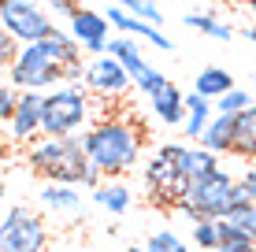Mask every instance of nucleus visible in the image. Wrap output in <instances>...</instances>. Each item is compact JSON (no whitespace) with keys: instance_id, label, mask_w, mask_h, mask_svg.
Returning <instances> with one entry per match:
<instances>
[{"instance_id":"nucleus-34","label":"nucleus","mask_w":256,"mask_h":252,"mask_svg":"<svg viewBox=\"0 0 256 252\" xmlns=\"http://www.w3.org/2000/svg\"><path fill=\"white\" fill-rule=\"evenodd\" d=\"M4 193H8V182H4V178H0V201H4Z\"/></svg>"},{"instance_id":"nucleus-32","label":"nucleus","mask_w":256,"mask_h":252,"mask_svg":"<svg viewBox=\"0 0 256 252\" xmlns=\"http://www.w3.org/2000/svg\"><path fill=\"white\" fill-rule=\"evenodd\" d=\"M8 145H12V134H8V126L0 123V160L8 156Z\"/></svg>"},{"instance_id":"nucleus-31","label":"nucleus","mask_w":256,"mask_h":252,"mask_svg":"<svg viewBox=\"0 0 256 252\" xmlns=\"http://www.w3.org/2000/svg\"><path fill=\"white\" fill-rule=\"evenodd\" d=\"M242 189H245V201L256 204V167H249V171L242 175Z\"/></svg>"},{"instance_id":"nucleus-20","label":"nucleus","mask_w":256,"mask_h":252,"mask_svg":"<svg viewBox=\"0 0 256 252\" xmlns=\"http://www.w3.org/2000/svg\"><path fill=\"white\" fill-rule=\"evenodd\" d=\"M108 56H116L122 67L130 71V78H138L145 67H152L145 56H141V48H138V41L134 37H126V33H119V37H112L108 41Z\"/></svg>"},{"instance_id":"nucleus-11","label":"nucleus","mask_w":256,"mask_h":252,"mask_svg":"<svg viewBox=\"0 0 256 252\" xmlns=\"http://www.w3.org/2000/svg\"><path fill=\"white\" fill-rule=\"evenodd\" d=\"M41 111H45V93H22L19 108H15L12 123H8V134H12V145H26L30 149L41 137Z\"/></svg>"},{"instance_id":"nucleus-1","label":"nucleus","mask_w":256,"mask_h":252,"mask_svg":"<svg viewBox=\"0 0 256 252\" xmlns=\"http://www.w3.org/2000/svg\"><path fill=\"white\" fill-rule=\"evenodd\" d=\"M70 63H82V45L67 30H56L38 45H22L19 59L8 71V82L19 93H45L64 85V67Z\"/></svg>"},{"instance_id":"nucleus-10","label":"nucleus","mask_w":256,"mask_h":252,"mask_svg":"<svg viewBox=\"0 0 256 252\" xmlns=\"http://www.w3.org/2000/svg\"><path fill=\"white\" fill-rule=\"evenodd\" d=\"M67 33L82 45V52L90 56H104L112 41V22L104 11H93V7H78L74 15L67 19Z\"/></svg>"},{"instance_id":"nucleus-14","label":"nucleus","mask_w":256,"mask_h":252,"mask_svg":"<svg viewBox=\"0 0 256 252\" xmlns=\"http://www.w3.org/2000/svg\"><path fill=\"white\" fill-rule=\"evenodd\" d=\"M171 152H174V163H178V171H182V178H197V175H208V171H216L219 167V156L216 152H208L204 145H178V141H171Z\"/></svg>"},{"instance_id":"nucleus-17","label":"nucleus","mask_w":256,"mask_h":252,"mask_svg":"<svg viewBox=\"0 0 256 252\" xmlns=\"http://www.w3.org/2000/svg\"><path fill=\"white\" fill-rule=\"evenodd\" d=\"M212 119H216V100L200 97V93H186V123H182V134L190 141H200Z\"/></svg>"},{"instance_id":"nucleus-21","label":"nucleus","mask_w":256,"mask_h":252,"mask_svg":"<svg viewBox=\"0 0 256 252\" xmlns=\"http://www.w3.org/2000/svg\"><path fill=\"white\" fill-rule=\"evenodd\" d=\"M234 156H242V160H256V104H252L249 111H242V115H238Z\"/></svg>"},{"instance_id":"nucleus-2","label":"nucleus","mask_w":256,"mask_h":252,"mask_svg":"<svg viewBox=\"0 0 256 252\" xmlns=\"http://www.w3.org/2000/svg\"><path fill=\"white\" fill-rule=\"evenodd\" d=\"M141 145L145 134L119 115H104L82 134V149L90 156L93 171H100V178H122L141 163Z\"/></svg>"},{"instance_id":"nucleus-37","label":"nucleus","mask_w":256,"mask_h":252,"mask_svg":"<svg viewBox=\"0 0 256 252\" xmlns=\"http://www.w3.org/2000/svg\"><path fill=\"white\" fill-rule=\"evenodd\" d=\"M116 4H119V0H116Z\"/></svg>"},{"instance_id":"nucleus-13","label":"nucleus","mask_w":256,"mask_h":252,"mask_svg":"<svg viewBox=\"0 0 256 252\" xmlns=\"http://www.w3.org/2000/svg\"><path fill=\"white\" fill-rule=\"evenodd\" d=\"M108 22L116 26V30H122L130 37H141V41H148V45H156L160 52H174V45H171V37L167 33H160V26H152V22H145V19H138V15H130L126 7H116V4H108Z\"/></svg>"},{"instance_id":"nucleus-18","label":"nucleus","mask_w":256,"mask_h":252,"mask_svg":"<svg viewBox=\"0 0 256 252\" xmlns=\"http://www.w3.org/2000/svg\"><path fill=\"white\" fill-rule=\"evenodd\" d=\"M93 204L100 208V212H108V215H116V219H119V215L130 212V204H134V193H130L126 182L112 178V182H104V186L93 189Z\"/></svg>"},{"instance_id":"nucleus-12","label":"nucleus","mask_w":256,"mask_h":252,"mask_svg":"<svg viewBox=\"0 0 256 252\" xmlns=\"http://www.w3.org/2000/svg\"><path fill=\"white\" fill-rule=\"evenodd\" d=\"M38 204L52 219H82V193H78V186L45 182V186L38 189Z\"/></svg>"},{"instance_id":"nucleus-26","label":"nucleus","mask_w":256,"mask_h":252,"mask_svg":"<svg viewBox=\"0 0 256 252\" xmlns=\"http://www.w3.org/2000/svg\"><path fill=\"white\" fill-rule=\"evenodd\" d=\"M219 223H223V219H200V223H193L190 241H197L200 249L216 252V249H219Z\"/></svg>"},{"instance_id":"nucleus-5","label":"nucleus","mask_w":256,"mask_h":252,"mask_svg":"<svg viewBox=\"0 0 256 252\" xmlns=\"http://www.w3.org/2000/svg\"><path fill=\"white\" fill-rule=\"evenodd\" d=\"M96 97L86 85H56L45 93L41 137H82L96 123Z\"/></svg>"},{"instance_id":"nucleus-28","label":"nucleus","mask_w":256,"mask_h":252,"mask_svg":"<svg viewBox=\"0 0 256 252\" xmlns=\"http://www.w3.org/2000/svg\"><path fill=\"white\" fill-rule=\"evenodd\" d=\"M19 97H22V93L15 89L12 82H4V85H0V123H12L15 108H19Z\"/></svg>"},{"instance_id":"nucleus-23","label":"nucleus","mask_w":256,"mask_h":252,"mask_svg":"<svg viewBox=\"0 0 256 252\" xmlns=\"http://www.w3.org/2000/svg\"><path fill=\"white\" fill-rule=\"evenodd\" d=\"M216 252H256V241L223 219V223H219V249Z\"/></svg>"},{"instance_id":"nucleus-36","label":"nucleus","mask_w":256,"mask_h":252,"mask_svg":"<svg viewBox=\"0 0 256 252\" xmlns=\"http://www.w3.org/2000/svg\"><path fill=\"white\" fill-rule=\"evenodd\" d=\"M126 252H145V249H141V245H130V249H126Z\"/></svg>"},{"instance_id":"nucleus-25","label":"nucleus","mask_w":256,"mask_h":252,"mask_svg":"<svg viewBox=\"0 0 256 252\" xmlns=\"http://www.w3.org/2000/svg\"><path fill=\"white\" fill-rule=\"evenodd\" d=\"M252 104H256L252 93H245V89H238V85H234L230 93H223V97L216 100V111H219V115H242V111H249Z\"/></svg>"},{"instance_id":"nucleus-29","label":"nucleus","mask_w":256,"mask_h":252,"mask_svg":"<svg viewBox=\"0 0 256 252\" xmlns=\"http://www.w3.org/2000/svg\"><path fill=\"white\" fill-rule=\"evenodd\" d=\"M19 52H22V45L4 30V26H0V67H4V71H12V63L19 59Z\"/></svg>"},{"instance_id":"nucleus-8","label":"nucleus","mask_w":256,"mask_h":252,"mask_svg":"<svg viewBox=\"0 0 256 252\" xmlns=\"http://www.w3.org/2000/svg\"><path fill=\"white\" fill-rule=\"evenodd\" d=\"M145 189H148V201L152 204H167V208H178L182 193H186V178H182L178 163H174L171 141L160 145L152 156L145 160Z\"/></svg>"},{"instance_id":"nucleus-35","label":"nucleus","mask_w":256,"mask_h":252,"mask_svg":"<svg viewBox=\"0 0 256 252\" xmlns=\"http://www.w3.org/2000/svg\"><path fill=\"white\" fill-rule=\"evenodd\" d=\"M245 4H249V11H252V15H256V0H245Z\"/></svg>"},{"instance_id":"nucleus-33","label":"nucleus","mask_w":256,"mask_h":252,"mask_svg":"<svg viewBox=\"0 0 256 252\" xmlns=\"http://www.w3.org/2000/svg\"><path fill=\"white\" fill-rule=\"evenodd\" d=\"M238 33H242V37H249L252 45H256V26H245V30H238Z\"/></svg>"},{"instance_id":"nucleus-4","label":"nucleus","mask_w":256,"mask_h":252,"mask_svg":"<svg viewBox=\"0 0 256 252\" xmlns=\"http://www.w3.org/2000/svg\"><path fill=\"white\" fill-rule=\"evenodd\" d=\"M238 201H245V189H242V178H234L230 171L216 167L208 175H197L186 182V193H182V204L178 212L186 215L190 223H200V219H226L230 208Z\"/></svg>"},{"instance_id":"nucleus-9","label":"nucleus","mask_w":256,"mask_h":252,"mask_svg":"<svg viewBox=\"0 0 256 252\" xmlns=\"http://www.w3.org/2000/svg\"><path fill=\"white\" fill-rule=\"evenodd\" d=\"M130 85H134V78H130V71L116 56L104 52V56L86 59V89H90L96 100H119V97H126Z\"/></svg>"},{"instance_id":"nucleus-15","label":"nucleus","mask_w":256,"mask_h":252,"mask_svg":"<svg viewBox=\"0 0 256 252\" xmlns=\"http://www.w3.org/2000/svg\"><path fill=\"white\" fill-rule=\"evenodd\" d=\"M148 108H152V115L160 119V123H167V126L186 123V93H182L174 82H167L156 97H148Z\"/></svg>"},{"instance_id":"nucleus-22","label":"nucleus","mask_w":256,"mask_h":252,"mask_svg":"<svg viewBox=\"0 0 256 252\" xmlns=\"http://www.w3.org/2000/svg\"><path fill=\"white\" fill-rule=\"evenodd\" d=\"M186 26L190 30H200V33H208V37H216V41H230L234 37V26H226L223 19H216V15H204V11H190L186 15Z\"/></svg>"},{"instance_id":"nucleus-6","label":"nucleus","mask_w":256,"mask_h":252,"mask_svg":"<svg viewBox=\"0 0 256 252\" xmlns=\"http://www.w3.org/2000/svg\"><path fill=\"white\" fill-rule=\"evenodd\" d=\"M0 252H48V223L41 212L8 208L0 219Z\"/></svg>"},{"instance_id":"nucleus-30","label":"nucleus","mask_w":256,"mask_h":252,"mask_svg":"<svg viewBox=\"0 0 256 252\" xmlns=\"http://www.w3.org/2000/svg\"><path fill=\"white\" fill-rule=\"evenodd\" d=\"M45 7H48V15H64V19H70L78 11L74 0H45Z\"/></svg>"},{"instance_id":"nucleus-19","label":"nucleus","mask_w":256,"mask_h":252,"mask_svg":"<svg viewBox=\"0 0 256 252\" xmlns=\"http://www.w3.org/2000/svg\"><path fill=\"white\" fill-rule=\"evenodd\" d=\"M230 89H234V78H230V71H223V67H200L197 78H193V93H200V97H208V100H219Z\"/></svg>"},{"instance_id":"nucleus-16","label":"nucleus","mask_w":256,"mask_h":252,"mask_svg":"<svg viewBox=\"0 0 256 252\" xmlns=\"http://www.w3.org/2000/svg\"><path fill=\"white\" fill-rule=\"evenodd\" d=\"M234 141H238V115H219L216 111V119L208 123L204 137H200V145H204L208 152H216V156H230Z\"/></svg>"},{"instance_id":"nucleus-27","label":"nucleus","mask_w":256,"mask_h":252,"mask_svg":"<svg viewBox=\"0 0 256 252\" xmlns=\"http://www.w3.org/2000/svg\"><path fill=\"white\" fill-rule=\"evenodd\" d=\"M145 252H190V245L174 230H156L152 238L145 241Z\"/></svg>"},{"instance_id":"nucleus-24","label":"nucleus","mask_w":256,"mask_h":252,"mask_svg":"<svg viewBox=\"0 0 256 252\" xmlns=\"http://www.w3.org/2000/svg\"><path fill=\"white\" fill-rule=\"evenodd\" d=\"M226 223L238 227L242 234H249V238L256 241V204H252V201H238V204L230 208V215H226Z\"/></svg>"},{"instance_id":"nucleus-3","label":"nucleus","mask_w":256,"mask_h":252,"mask_svg":"<svg viewBox=\"0 0 256 252\" xmlns=\"http://www.w3.org/2000/svg\"><path fill=\"white\" fill-rule=\"evenodd\" d=\"M26 163L38 178L60 182V186H104L100 171H93L90 156L82 149V137H38L26 149Z\"/></svg>"},{"instance_id":"nucleus-7","label":"nucleus","mask_w":256,"mask_h":252,"mask_svg":"<svg viewBox=\"0 0 256 252\" xmlns=\"http://www.w3.org/2000/svg\"><path fill=\"white\" fill-rule=\"evenodd\" d=\"M0 26L12 33L19 45H38L60 30L52 22L48 7L34 4V0H0Z\"/></svg>"}]
</instances>
